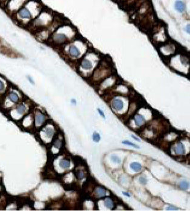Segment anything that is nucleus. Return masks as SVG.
I'll return each instance as SVG.
<instances>
[{
  "instance_id": "f257e3e1",
  "label": "nucleus",
  "mask_w": 190,
  "mask_h": 211,
  "mask_svg": "<svg viewBox=\"0 0 190 211\" xmlns=\"http://www.w3.org/2000/svg\"><path fill=\"white\" fill-rule=\"evenodd\" d=\"M17 15L19 18L22 19H31L33 18V13L29 8L27 6H23L19 8L18 12Z\"/></svg>"
},
{
  "instance_id": "f03ea898",
  "label": "nucleus",
  "mask_w": 190,
  "mask_h": 211,
  "mask_svg": "<svg viewBox=\"0 0 190 211\" xmlns=\"http://www.w3.org/2000/svg\"><path fill=\"white\" fill-rule=\"evenodd\" d=\"M67 39V37L65 34L63 33H57L53 37L54 41L58 43H62L65 42Z\"/></svg>"
},
{
  "instance_id": "7ed1b4c3",
  "label": "nucleus",
  "mask_w": 190,
  "mask_h": 211,
  "mask_svg": "<svg viewBox=\"0 0 190 211\" xmlns=\"http://www.w3.org/2000/svg\"><path fill=\"white\" fill-rule=\"evenodd\" d=\"M124 103L119 99H115L112 102V107L116 110H121L123 108Z\"/></svg>"
},
{
  "instance_id": "20e7f679",
  "label": "nucleus",
  "mask_w": 190,
  "mask_h": 211,
  "mask_svg": "<svg viewBox=\"0 0 190 211\" xmlns=\"http://www.w3.org/2000/svg\"><path fill=\"white\" fill-rule=\"evenodd\" d=\"M68 52H69L70 56L74 57H78L80 55V51H79V48L74 45H71V46L70 47L69 49H68Z\"/></svg>"
},
{
  "instance_id": "39448f33",
  "label": "nucleus",
  "mask_w": 190,
  "mask_h": 211,
  "mask_svg": "<svg viewBox=\"0 0 190 211\" xmlns=\"http://www.w3.org/2000/svg\"><path fill=\"white\" fill-rule=\"evenodd\" d=\"M175 9L177 10L179 12L182 13L185 9V5L182 1H177L175 3Z\"/></svg>"
},
{
  "instance_id": "423d86ee",
  "label": "nucleus",
  "mask_w": 190,
  "mask_h": 211,
  "mask_svg": "<svg viewBox=\"0 0 190 211\" xmlns=\"http://www.w3.org/2000/svg\"><path fill=\"white\" fill-rule=\"evenodd\" d=\"M175 152L176 153L179 154H183L185 153V148L184 146V144L181 142L177 144V145L175 148Z\"/></svg>"
},
{
  "instance_id": "0eeeda50",
  "label": "nucleus",
  "mask_w": 190,
  "mask_h": 211,
  "mask_svg": "<svg viewBox=\"0 0 190 211\" xmlns=\"http://www.w3.org/2000/svg\"><path fill=\"white\" fill-rule=\"evenodd\" d=\"M134 120L135 124H136L137 126H142V125L144 124V122H145V118H144V117L143 116L140 115H136V117H135Z\"/></svg>"
},
{
  "instance_id": "6e6552de",
  "label": "nucleus",
  "mask_w": 190,
  "mask_h": 211,
  "mask_svg": "<svg viewBox=\"0 0 190 211\" xmlns=\"http://www.w3.org/2000/svg\"><path fill=\"white\" fill-rule=\"evenodd\" d=\"M82 66L84 69H90L92 68V63L88 59H84L82 62Z\"/></svg>"
},
{
  "instance_id": "1a4fd4ad",
  "label": "nucleus",
  "mask_w": 190,
  "mask_h": 211,
  "mask_svg": "<svg viewBox=\"0 0 190 211\" xmlns=\"http://www.w3.org/2000/svg\"><path fill=\"white\" fill-rule=\"evenodd\" d=\"M131 168L133 171L138 172L142 170V165L138 162H133L131 164Z\"/></svg>"
},
{
  "instance_id": "9d476101",
  "label": "nucleus",
  "mask_w": 190,
  "mask_h": 211,
  "mask_svg": "<svg viewBox=\"0 0 190 211\" xmlns=\"http://www.w3.org/2000/svg\"><path fill=\"white\" fill-rule=\"evenodd\" d=\"M8 98L10 101L14 103H16L19 100V96L16 93L14 92H11L8 95Z\"/></svg>"
},
{
  "instance_id": "9b49d317",
  "label": "nucleus",
  "mask_w": 190,
  "mask_h": 211,
  "mask_svg": "<svg viewBox=\"0 0 190 211\" xmlns=\"http://www.w3.org/2000/svg\"><path fill=\"white\" fill-rule=\"evenodd\" d=\"M60 166L61 168L63 169H66L70 168V162L69 161L66 159H62L61 162H60Z\"/></svg>"
},
{
  "instance_id": "f8f14e48",
  "label": "nucleus",
  "mask_w": 190,
  "mask_h": 211,
  "mask_svg": "<svg viewBox=\"0 0 190 211\" xmlns=\"http://www.w3.org/2000/svg\"><path fill=\"white\" fill-rule=\"evenodd\" d=\"M104 205L106 207H108L109 209H112L114 206V203L112 200L110 198H106L104 201Z\"/></svg>"
},
{
  "instance_id": "ddd939ff",
  "label": "nucleus",
  "mask_w": 190,
  "mask_h": 211,
  "mask_svg": "<svg viewBox=\"0 0 190 211\" xmlns=\"http://www.w3.org/2000/svg\"><path fill=\"white\" fill-rule=\"evenodd\" d=\"M45 120V117L42 114H38L36 117V124H41Z\"/></svg>"
},
{
  "instance_id": "4468645a",
  "label": "nucleus",
  "mask_w": 190,
  "mask_h": 211,
  "mask_svg": "<svg viewBox=\"0 0 190 211\" xmlns=\"http://www.w3.org/2000/svg\"><path fill=\"white\" fill-rule=\"evenodd\" d=\"M16 111L19 114H23L26 111V107L25 105H19L16 108Z\"/></svg>"
},
{
  "instance_id": "2eb2a0df",
  "label": "nucleus",
  "mask_w": 190,
  "mask_h": 211,
  "mask_svg": "<svg viewBox=\"0 0 190 211\" xmlns=\"http://www.w3.org/2000/svg\"><path fill=\"white\" fill-rule=\"evenodd\" d=\"M96 192L98 197H103L105 196L106 194V192L105 189L102 188H98V189H97Z\"/></svg>"
},
{
  "instance_id": "dca6fc26",
  "label": "nucleus",
  "mask_w": 190,
  "mask_h": 211,
  "mask_svg": "<svg viewBox=\"0 0 190 211\" xmlns=\"http://www.w3.org/2000/svg\"><path fill=\"white\" fill-rule=\"evenodd\" d=\"M92 139L93 141L96 142H98L101 140V136L98 133H94V134L92 135Z\"/></svg>"
},
{
  "instance_id": "f3484780",
  "label": "nucleus",
  "mask_w": 190,
  "mask_h": 211,
  "mask_svg": "<svg viewBox=\"0 0 190 211\" xmlns=\"http://www.w3.org/2000/svg\"><path fill=\"white\" fill-rule=\"evenodd\" d=\"M44 131L45 133V134H46L47 136H49V137H51L54 133V130L53 129H51V128H50V127L46 128Z\"/></svg>"
},
{
  "instance_id": "a211bd4d",
  "label": "nucleus",
  "mask_w": 190,
  "mask_h": 211,
  "mask_svg": "<svg viewBox=\"0 0 190 211\" xmlns=\"http://www.w3.org/2000/svg\"><path fill=\"white\" fill-rule=\"evenodd\" d=\"M179 186H180V188L182 189H187L189 188V183H188V182H186V181H182V182L180 183Z\"/></svg>"
},
{
  "instance_id": "6ab92c4d",
  "label": "nucleus",
  "mask_w": 190,
  "mask_h": 211,
  "mask_svg": "<svg viewBox=\"0 0 190 211\" xmlns=\"http://www.w3.org/2000/svg\"><path fill=\"white\" fill-rule=\"evenodd\" d=\"M122 143L125 144V145L132 146V147H133L134 148H140V147H139L138 145H136V144H135L134 143H133V142H132L131 141H129V140H123V141H122Z\"/></svg>"
},
{
  "instance_id": "aec40b11",
  "label": "nucleus",
  "mask_w": 190,
  "mask_h": 211,
  "mask_svg": "<svg viewBox=\"0 0 190 211\" xmlns=\"http://www.w3.org/2000/svg\"><path fill=\"white\" fill-rule=\"evenodd\" d=\"M111 159L112 160V161H113L114 162H115V163H119L121 162L120 158H119L118 156H115V155L112 156H111Z\"/></svg>"
},
{
  "instance_id": "412c9836",
  "label": "nucleus",
  "mask_w": 190,
  "mask_h": 211,
  "mask_svg": "<svg viewBox=\"0 0 190 211\" xmlns=\"http://www.w3.org/2000/svg\"><path fill=\"white\" fill-rule=\"evenodd\" d=\"M139 182H140L141 183H142L143 184H147L148 180H147V179H146L145 178V177H141L139 179Z\"/></svg>"
},
{
  "instance_id": "4be33fe9",
  "label": "nucleus",
  "mask_w": 190,
  "mask_h": 211,
  "mask_svg": "<svg viewBox=\"0 0 190 211\" xmlns=\"http://www.w3.org/2000/svg\"><path fill=\"white\" fill-rule=\"evenodd\" d=\"M54 145L56 148H60L62 145V142L60 140H56L55 142H54Z\"/></svg>"
},
{
  "instance_id": "5701e85b",
  "label": "nucleus",
  "mask_w": 190,
  "mask_h": 211,
  "mask_svg": "<svg viewBox=\"0 0 190 211\" xmlns=\"http://www.w3.org/2000/svg\"><path fill=\"white\" fill-rule=\"evenodd\" d=\"M77 177H78V179H80V180H82V179H83L84 177V173L81 171H79L78 173V174H77Z\"/></svg>"
},
{
  "instance_id": "b1692460",
  "label": "nucleus",
  "mask_w": 190,
  "mask_h": 211,
  "mask_svg": "<svg viewBox=\"0 0 190 211\" xmlns=\"http://www.w3.org/2000/svg\"><path fill=\"white\" fill-rule=\"evenodd\" d=\"M4 89V84L3 83V82L0 80V91H3V89Z\"/></svg>"
},
{
  "instance_id": "393cba45",
  "label": "nucleus",
  "mask_w": 190,
  "mask_h": 211,
  "mask_svg": "<svg viewBox=\"0 0 190 211\" xmlns=\"http://www.w3.org/2000/svg\"><path fill=\"white\" fill-rule=\"evenodd\" d=\"M97 111H98V113H99L100 114V115L102 117H103V118H105V114H104V113L103 112V111H102V110H101L100 109H97Z\"/></svg>"
},
{
  "instance_id": "a878e982",
  "label": "nucleus",
  "mask_w": 190,
  "mask_h": 211,
  "mask_svg": "<svg viewBox=\"0 0 190 211\" xmlns=\"http://www.w3.org/2000/svg\"><path fill=\"white\" fill-rule=\"evenodd\" d=\"M167 210H178V209L176 208V207H174V208H172L171 206H168V207H167Z\"/></svg>"
},
{
  "instance_id": "bb28decb",
  "label": "nucleus",
  "mask_w": 190,
  "mask_h": 211,
  "mask_svg": "<svg viewBox=\"0 0 190 211\" xmlns=\"http://www.w3.org/2000/svg\"><path fill=\"white\" fill-rule=\"evenodd\" d=\"M185 30V31H186V32H187L188 33H189V25H188L187 26H186Z\"/></svg>"
},
{
  "instance_id": "cd10ccee",
  "label": "nucleus",
  "mask_w": 190,
  "mask_h": 211,
  "mask_svg": "<svg viewBox=\"0 0 190 211\" xmlns=\"http://www.w3.org/2000/svg\"><path fill=\"white\" fill-rule=\"evenodd\" d=\"M132 138H133V139H135L136 140H137V141H138V142H140V139L139 138H136V137H135L134 135H132Z\"/></svg>"
},
{
  "instance_id": "c85d7f7f",
  "label": "nucleus",
  "mask_w": 190,
  "mask_h": 211,
  "mask_svg": "<svg viewBox=\"0 0 190 211\" xmlns=\"http://www.w3.org/2000/svg\"><path fill=\"white\" fill-rule=\"evenodd\" d=\"M123 194L125 196H127V197H131V195H130L129 193H127V192H123Z\"/></svg>"
},
{
  "instance_id": "c756f323",
  "label": "nucleus",
  "mask_w": 190,
  "mask_h": 211,
  "mask_svg": "<svg viewBox=\"0 0 190 211\" xmlns=\"http://www.w3.org/2000/svg\"><path fill=\"white\" fill-rule=\"evenodd\" d=\"M27 78H28V80H29L30 81V82H31V83L34 84V82H33V80H32V78H31L30 77H27Z\"/></svg>"
},
{
  "instance_id": "7c9ffc66",
  "label": "nucleus",
  "mask_w": 190,
  "mask_h": 211,
  "mask_svg": "<svg viewBox=\"0 0 190 211\" xmlns=\"http://www.w3.org/2000/svg\"><path fill=\"white\" fill-rule=\"evenodd\" d=\"M1 2H6V1H8L9 0H0Z\"/></svg>"
},
{
  "instance_id": "2f4dec72",
  "label": "nucleus",
  "mask_w": 190,
  "mask_h": 211,
  "mask_svg": "<svg viewBox=\"0 0 190 211\" xmlns=\"http://www.w3.org/2000/svg\"><path fill=\"white\" fill-rule=\"evenodd\" d=\"M72 103L75 104V103H76V101H75V100H72Z\"/></svg>"
}]
</instances>
